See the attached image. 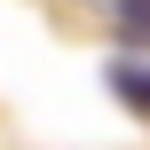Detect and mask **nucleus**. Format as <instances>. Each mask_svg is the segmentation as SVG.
Returning a JSON list of instances; mask_svg holds the SVG:
<instances>
[{"label": "nucleus", "instance_id": "obj_1", "mask_svg": "<svg viewBox=\"0 0 150 150\" xmlns=\"http://www.w3.org/2000/svg\"><path fill=\"white\" fill-rule=\"evenodd\" d=\"M111 87H119V103H127V111H150V63L119 55V63H111Z\"/></svg>", "mask_w": 150, "mask_h": 150}, {"label": "nucleus", "instance_id": "obj_2", "mask_svg": "<svg viewBox=\"0 0 150 150\" xmlns=\"http://www.w3.org/2000/svg\"><path fill=\"white\" fill-rule=\"evenodd\" d=\"M119 32L142 40V32H150V0H119Z\"/></svg>", "mask_w": 150, "mask_h": 150}]
</instances>
